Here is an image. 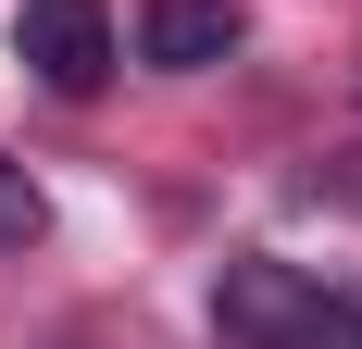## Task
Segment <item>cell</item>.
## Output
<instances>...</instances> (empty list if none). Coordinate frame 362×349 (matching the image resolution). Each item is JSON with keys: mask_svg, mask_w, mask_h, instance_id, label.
Masks as SVG:
<instances>
[{"mask_svg": "<svg viewBox=\"0 0 362 349\" xmlns=\"http://www.w3.org/2000/svg\"><path fill=\"white\" fill-rule=\"evenodd\" d=\"M213 337L225 349H362V287H325L275 249H250L213 287Z\"/></svg>", "mask_w": 362, "mask_h": 349, "instance_id": "1", "label": "cell"}, {"mask_svg": "<svg viewBox=\"0 0 362 349\" xmlns=\"http://www.w3.org/2000/svg\"><path fill=\"white\" fill-rule=\"evenodd\" d=\"M13 63H25L50 100H88L112 75V13L100 0H13Z\"/></svg>", "mask_w": 362, "mask_h": 349, "instance_id": "2", "label": "cell"}, {"mask_svg": "<svg viewBox=\"0 0 362 349\" xmlns=\"http://www.w3.org/2000/svg\"><path fill=\"white\" fill-rule=\"evenodd\" d=\"M238 37H250L238 0H138V63L150 75H200V63H225Z\"/></svg>", "mask_w": 362, "mask_h": 349, "instance_id": "3", "label": "cell"}, {"mask_svg": "<svg viewBox=\"0 0 362 349\" xmlns=\"http://www.w3.org/2000/svg\"><path fill=\"white\" fill-rule=\"evenodd\" d=\"M37 237H50V200H37V174L0 150V262H13V249H37Z\"/></svg>", "mask_w": 362, "mask_h": 349, "instance_id": "4", "label": "cell"}]
</instances>
